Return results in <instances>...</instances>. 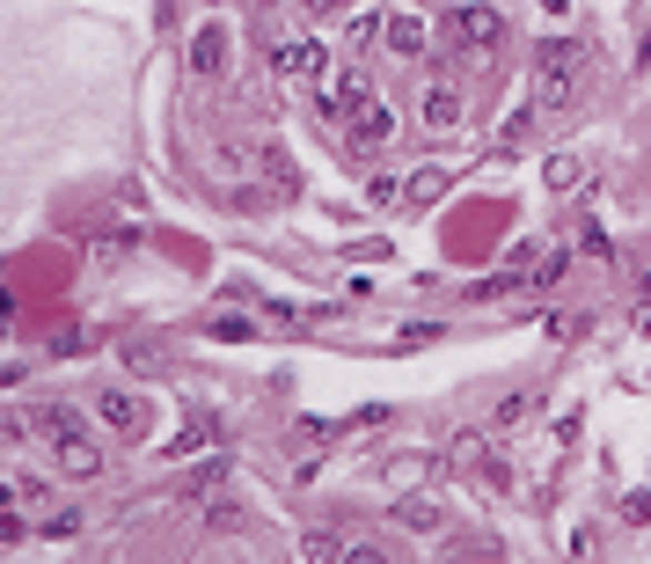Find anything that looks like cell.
<instances>
[{
  "mask_svg": "<svg viewBox=\"0 0 651 564\" xmlns=\"http://www.w3.org/2000/svg\"><path fill=\"white\" fill-rule=\"evenodd\" d=\"M534 418V396L528 388H520V396H505V404H498V433H512V425H528Z\"/></svg>",
  "mask_w": 651,
  "mask_h": 564,
  "instance_id": "cell-16",
  "label": "cell"
},
{
  "mask_svg": "<svg viewBox=\"0 0 651 564\" xmlns=\"http://www.w3.org/2000/svg\"><path fill=\"white\" fill-rule=\"evenodd\" d=\"M440 191H447V169H418V177L403 184V206H432Z\"/></svg>",
  "mask_w": 651,
  "mask_h": 564,
  "instance_id": "cell-14",
  "label": "cell"
},
{
  "mask_svg": "<svg viewBox=\"0 0 651 564\" xmlns=\"http://www.w3.org/2000/svg\"><path fill=\"white\" fill-rule=\"evenodd\" d=\"M206 521H212V528H242V506H228V498H212V506H206Z\"/></svg>",
  "mask_w": 651,
  "mask_h": 564,
  "instance_id": "cell-19",
  "label": "cell"
},
{
  "mask_svg": "<svg viewBox=\"0 0 651 564\" xmlns=\"http://www.w3.org/2000/svg\"><path fill=\"white\" fill-rule=\"evenodd\" d=\"M22 441V418H8V410H0V447H16Z\"/></svg>",
  "mask_w": 651,
  "mask_h": 564,
  "instance_id": "cell-22",
  "label": "cell"
},
{
  "mask_svg": "<svg viewBox=\"0 0 651 564\" xmlns=\"http://www.w3.org/2000/svg\"><path fill=\"white\" fill-rule=\"evenodd\" d=\"M424 476H432V455H395L388 462V484H395V492H418Z\"/></svg>",
  "mask_w": 651,
  "mask_h": 564,
  "instance_id": "cell-13",
  "label": "cell"
},
{
  "mask_svg": "<svg viewBox=\"0 0 651 564\" xmlns=\"http://www.w3.org/2000/svg\"><path fill=\"white\" fill-rule=\"evenodd\" d=\"M424 125H432V132H454L461 125V89L432 81V89H424Z\"/></svg>",
  "mask_w": 651,
  "mask_h": 564,
  "instance_id": "cell-11",
  "label": "cell"
},
{
  "mask_svg": "<svg viewBox=\"0 0 651 564\" xmlns=\"http://www.w3.org/2000/svg\"><path fill=\"white\" fill-rule=\"evenodd\" d=\"M322 67H330V52H322L316 37H279V44H271V73H279V81H316Z\"/></svg>",
  "mask_w": 651,
  "mask_h": 564,
  "instance_id": "cell-5",
  "label": "cell"
},
{
  "mask_svg": "<svg viewBox=\"0 0 651 564\" xmlns=\"http://www.w3.org/2000/svg\"><path fill=\"white\" fill-rule=\"evenodd\" d=\"M37 433H44V441H59V433H81V410L73 404H37Z\"/></svg>",
  "mask_w": 651,
  "mask_h": 564,
  "instance_id": "cell-12",
  "label": "cell"
},
{
  "mask_svg": "<svg viewBox=\"0 0 651 564\" xmlns=\"http://www.w3.org/2000/svg\"><path fill=\"white\" fill-rule=\"evenodd\" d=\"M300 557H308V564H322V557H344V543H337V535H300Z\"/></svg>",
  "mask_w": 651,
  "mask_h": 564,
  "instance_id": "cell-17",
  "label": "cell"
},
{
  "mask_svg": "<svg viewBox=\"0 0 651 564\" xmlns=\"http://www.w3.org/2000/svg\"><path fill=\"white\" fill-rule=\"evenodd\" d=\"M316 103H322V118H330L337 132H344V125H352L359 110L373 103V81H367V73H359V67H344V73H337V81H330V89L316 96Z\"/></svg>",
  "mask_w": 651,
  "mask_h": 564,
  "instance_id": "cell-4",
  "label": "cell"
},
{
  "mask_svg": "<svg viewBox=\"0 0 651 564\" xmlns=\"http://www.w3.org/2000/svg\"><path fill=\"white\" fill-rule=\"evenodd\" d=\"M191 73H228V30H220V22H206V30H198V44H191Z\"/></svg>",
  "mask_w": 651,
  "mask_h": 564,
  "instance_id": "cell-9",
  "label": "cell"
},
{
  "mask_svg": "<svg viewBox=\"0 0 651 564\" xmlns=\"http://www.w3.org/2000/svg\"><path fill=\"white\" fill-rule=\"evenodd\" d=\"M73 528H81V513H73V506H59V513H44V535H73Z\"/></svg>",
  "mask_w": 651,
  "mask_h": 564,
  "instance_id": "cell-20",
  "label": "cell"
},
{
  "mask_svg": "<svg viewBox=\"0 0 651 564\" xmlns=\"http://www.w3.org/2000/svg\"><path fill=\"white\" fill-rule=\"evenodd\" d=\"M381 44H388L395 59H424V22H418V16H388V22H381Z\"/></svg>",
  "mask_w": 651,
  "mask_h": 564,
  "instance_id": "cell-10",
  "label": "cell"
},
{
  "mask_svg": "<svg viewBox=\"0 0 651 564\" xmlns=\"http://www.w3.org/2000/svg\"><path fill=\"white\" fill-rule=\"evenodd\" d=\"M475 462H483V441H475V433H469V441H454V469H475Z\"/></svg>",
  "mask_w": 651,
  "mask_h": 564,
  "instance_id": "cell-21",
  "label": "cell"
},
{
  "mask_svg": "<svg viewBox=\"0 0 651 564\" xmlns=\"http://www.w3.org/2000/svg\"><path fill=\"white\" fill-rule=\"evenodd\" d=\"M337 8H359V0H337Z\"/></svg>",
  "mask_w": 651,
  "mask_h": 564,
  "instance_id": "cell-23",
  "label": "cell"
},
{
  "mask_svg": "<svg viewBox=\"0 0 651 564\" xmlns=\"http://www.w3.org/2000/svg\"><path fill=\"white\" fill-rule=\"evenodd\" d=\"M52 455H59V469H67V476H96V469H103V447H96L89 433H59Z\"/></svg>",
  "mask_w": 651,
  "mask_h": 564,
  "instance_id": "cell-7",
  "label": "cell"
},
{
  "mask_svg": "<svg viewBox=\"0 0 651 564\" xmlns=\"http://www.w3.org/2000/svg\"><path fill=\"white\" fill-rule=\"evenodd\" d=\"M528 132H534V110H520V118H505V125H498V140H505V155H512V147H528Z\"/></svg>",
  "mask_w": 651,
  "mask_h": 564,
  "instance_id": "cell-18",
  "label": "cell"
},
{
  "mask_svg": "<svg viewBox=\"0 0 651 564\" xmlns=\"http://www.w3.org/2000/svg\"><path fill=\"white\" fill-rule=\"evenodd\" d=\"M440 44H447V59H461V67H491V59L505 52V16L483 8V0H461L454 16L440 22Z\"/></svg>",
  "mask_w": 651,
  "mask_h": 564,
  "instance_id": "cell-1",
  "label": "cell"
},
{
  "mask_svg": "<svg viewBox=\"0 0 651 564\" xmlns=\"http://www.w3.org/2000/svg\"><path fill=\"white\" fill-rule=\"evenodd\" d=\"M96 425L118 433V441H147L154 410H147V396H132V388H96Z\"/></svg>",
  "mask_w": 651,
  "mask_h": 564,
  "instance_id": "cell-3",
  "label": "cell"
},
{
  "mask_svg": "<svg viewBox=\"0 0 651 564\" xmlns=\"http://www.w3.org/2000/svg\"><path fill=\"white\" fill-rule=\"evenodd\" d=\"M542 177H549V191H579V184H585V169H579V155H549V169H542Z\"/></svg>",
  "mask_w": 651,
  "mask_h": 564,
  "instance_id": "cell-15",
  "label": "cell"
},
{
  "mask_svg": "<svg viewBox=\"0 0 651 564\" xmlns=\"http://www.w3.org/2000/svg\"><path fill=\"white\" fill-rule=\"evenodd\" d=\"M579 37H542V52H534V103L542 110H563L571 103V89H579Z\"/></svg>",
  "mask_w": 651,
  "mask_h": 564,
  "instance_id": "cell-2",
  "label": "cell"
},
{
  "mask_svg": "<svg viewBox=\"0 0 651 564\" xmlns=\"http://www.w3.org/2000/svg\"><path fill=\"white\" fill-rule=\"evenodd\" d=\"M388 140H395V110L388 103H367L352 125H344V147H352V155H381Z\"/></svg>",
  "mask_w": 651,
  "mask_h": 564,
  "instance_id": "cell-6",
  "label": "cell"
},
{
  "mask_svg": "<svg viewBox=\"0 0 651 564\" xmlns=\"http://www.w3.org/2000/svg\"><path fill=\"white\" fill-rule=\"evenodd\" d=\"M395 528L440 535V528H447V506H440V498H418V492H410V498H395Z\"/></svg>",
  "mask_w": 651,
  "mask_h": 564,
  "instance_id": "cell-8",
  "label": "cell"
}]
</instances>
